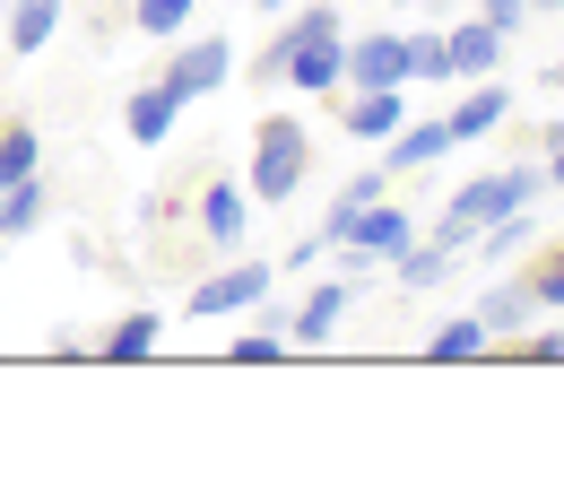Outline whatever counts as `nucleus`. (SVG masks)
Wrapping results in <instances>:
<instances>
[{
    "label": "nucleus",
    "mask_w": 564,
    "mask_h": 504,
    "mask_svg": "<svg viewBox=\"0 0 564 504\" xmlns=\"http://www.w3.org/2000/svg\"><path fill=\"white\" fill-rule=\"evenodd\" d=\"M295 18H304V35H295L279 78L295 96H330L339 105V87H348V18H339V0H304Z\"/></svg>",
    "instance_id": "obj_1"
},
{
    "label": "nucleus",
    "mask_w": 564,
    "mask_h": 504,
    "mask_svg": "<svg viewBox=\"0 0 564 504\" xmlns=\"http://www.w3.org/2000/svg\"><path fill=\"white\" fill-rule=\"evenodd\" d=\"M304 165H313V131H304L295 114H261V131H252V165H243L252 210H286V201L304 192Z\"/></svg>",
    "instance_id": "obj_2"
},
{
    "label": "nucleus",
    "mask_w": 564,
    "mask_h": 504,
    "mask_svg": "<svg viewBox=\"0 0 564 504\" xmlns=\"http://www.w3.org/2000/svg\"><path fill=\"white\" fill-rule=\"evenodd\" d=\"M270 288H279V261H252V253H235L226 270H209L200 288H192V322H235V313H261L270 304Z\"/></svg>",
    "instance_id": "obj_3"
},
{
    "label": "nucleus",
    "mask_w": 564,
    "mask_h": 504,
    "mask_svg": "<svg viewBox=\"0 0 564 504\" xmlns=\"http://www.w3.org/2000/svg\"><path fill=\"white\" fill-rule=\"evenodd\" d=\"M235 62H243V53H235L217 26H200V35H174V53H165V71H156V78H165L183 105H200V96H217V87L235 78Z\"/></svg>",
    "instance_id": "obj_4"
},
{
    "label": "nucleus",
    "mask_w": 564,
    "mask_h": 504,
    "mask_svg": "<svg viewBox=\"0 0 564 504\" xmlns=\"http://www.w3.org/2000/svg\"><path fill=\"white\" fill-rule=\"evenodd\" d=\"M348 304H356V279L339 270V279L304 288V304H286L279 322H286V340H295V348H330V340H339V322H348Z\"/></svg>",
    "instance_id": "obj_5"
},
{
    "label": "nucleus",
    "mask_w": 564,
    "mask_h": 504,
    "mask_svg": "<svg viewBox=\"0 0 564 504\" xmlns=\"http://www.w3.org/2000/svg\"><path fill=\"white\" fill-rule=\"evenodd\" d=\"M348 87H409V26L348 35Z\"/></svg>",
    "instance_id": "obj_6"
},
{
    "label": "nucleus",
    "mask_w": 564,
    "mask_h": 504,
    "mask_svg": "<svg viewBox=\"0 0 564 504\" xmlns=\"http://www.w3.org/2000/svg\"><path fill=\"white\" fill-rule=\"evenodd\" d=\"M200 244H217V253H243L252 244V192L235 174L200 183Z\"/></svg>",
    "instance_id": "obj_7"
},
{
    "label": "nucleus",
    "mask_w": 564,
    "mask_h": 504,
    "mask_svg": "<svg viewBox=\"0 0 564 504\" xmlns=\"http://www.w3.org/2000/svg\"><path fill=\"white\" fill-rule=\"evenodd\" d=\"M503 122H512V87H503V78H460V96H452V114H443L452 148L487 140V131H503Z\"/></svg>",
    "instance_id": "obj_8"
},
{
    "label": "nucleus",
    "mask_w": 564,
    "mask_h": 504,
    "mask_svg": "<svg viewBox=\"0 0 564 504\" xmlns=\"http://www.w3.org/2000/svg\"><path fill=\"white\" fill-rule=\"evenodd\" d=\"M339 244H356V253H373V261L391 270V253H409V244H417V217H409L400 201H391V192H382V201H365V210L348 217V235H339Z\"/></svg>",
    "instance_id": "obj_9"
},
{
    "label": "nucleus",
    "mask_w": 564,
    "mask_h": 504,
    "mask_svg": "<svg viewBox=\"0 0 564 504\" xmlns=\"http://www.w3.org/2000/svg\"><path fill=\"white\" fill-rule=\"evenodd\" d=\"M400 122H409V87H348V105H339V131L365 148H382Z\"/></svg>",
    "instance_id": "obj_10"
},
{
    "label": "nucleus",
    "mask_w": 564,
    "mask_h": 504,
    "mask_svg": "<svg viewBox=\"0 0 564 504\" xmlns=\"http://www.w3.org/2000/svg\"><path fill=\"white\" fill-rule=\"evenodd\" d=\"M469 313L487 322V340H495V348H512V340H521V331H530V322H539L547 304H539V288H530V279H495V288L478 296Z\"/></svg>",
    "instance_id": "obj_11"
},
{
    "label": "nucleus",
    "mask_w": 564,
    "mask_h": 504,
    "mask_svg": "<svg viewBox=\"0 0 564 504\" xmlns=\"http://www.w3.org/2000/svg\"><path fill=\"white\" fill-rule=\"evenodd\" d=\"M174 122H183V96H174L165 78H148V87L122 96V131H131V148H165V140H174Z\"/></svg>",
    "instance_id": "obj_12"
},
{
    "label": "nucleus",
    "mask_w": 564,
    "mask_h": 504,
    "mask_svg": "<svg viewBox=\"0 0 564 504\" xmlns=\"http://www.w3.org/2000/svg\"><path fill=\"white\" fill-rule=\"evenodd\" d=\"M53 35H62V0H9V9H0V44H9L18 62L44 53Z\"/></svg>",
    "instance_id": "obj_13"
},
{
    "label": "nucleus",
    "mask_w": 564,
    "mask_h": 504,
    "mask_svg": "<svg viewBox=\"0 0 564 504\" xmlns=\"http://www.w3.org/2000/svg\"><path fill=\"white\" fill-rule=\"evenodd\" d=\"M156 340H165V313H156V304H131V313L96 340V357L105 365H140V357H156Z\"/></svg>",
    "instance_id": "obj_14"
},
{
    "label": "nucleus",
    "mask_w": 564,
    "mask_h": 504,
    "mask_svg": "<svg viewBox=\"0 0 564 504\" xmlns=\"http://www.w3.org/2000/svg\"><path fill=\"white\" fill-rule=\"evenodd\" d=\"M443 44H452V87H460V78H495V62H503V35H495L487 18L443 26Z\"/></svg>",
    "instance_id": "obj_15"
},
{
    "label": "nucleus",
    "mask_w": 564,
    "mask_h": 504,
    "mask_svg": "<svg viewBox=\"0 0 564 504\" xmlns=\"http://www.w3.org/2000/svg\"><path fill=\"white\" fill-rule=\"evenodd\" d=\"M434 157H452V131H443V122H400V131L382 140V174H417Z\"/></svg>",
    "instance_id": "obj_16"
},
{
    "label": "nucleus",
    "mask_w": 564,
    "mask_h": 504,
    "mask_svg": "<svg viewBox=\"0 0 564 504\" xmlns=\"http://www.w3.org/2000/svg\"><path fill=\"white\" fill-rule=\"evenodd\" d=\"M530 244H539V201H521V210H503L495 226H478L469 253H478V261H521Z\"/></svg>",
    "instance_id": "obj_17"
},
{
    "label": "nucleus",
    "mask_w": 564,
    "mask_h": 504,
    "mask_svg": "<svg viewBox=\"0 0 564 504\" xmlns=\"http://www.w3.org/2000/svg\"><path fill=\"white\" fill-rule=\"evenodd\" d=\"M425 357H434V365H469V357H495V340H487L478 313H452V322L425 331Z\"/></svg>",
    "instance_id": "obj_18"
},
{
    "label": "nucleus",
    "mask_w": 564,
    "mask_h": 504,
    "mask_svg": "<svg viewBox=\"0 0 564 504\" xmlns=\"http://www.w3.org/2000/svg\"><path fill=\"white\" fill-rule=\"evenodd\" d=\"M44 217H53V183H44V174H26V183H9V192H0V244H18V235H35Z\"/></svg>",
    "instance_id": "obj_19"
},
{
    "label": "nucleus",
    "mask_w": 564,
    "mask_h": 504,
    "mask_svg": "<svg viewBox=\"0 0 564 504\" xmlns=\"http://www.w3.org/2000/svg\"><path fill=\"white\" fill-rule=\"evenodd\" d=\"M452 270H460V253H452V244H434V235H417L409 253H391V279H400V288H417V296L443 288Z\"/></svg>",
    "instance_id": "obj_20"
},
{
    "label": "nucleus",
    "mask_w": 564,
    "mask_h": 504,
    "mask_svg": "<svg viewBox=\"0 0 564 504\" xmlns=\"http://www.w3.org/2000/svg\"><path fill=\"white\" fill-rule=\"evenodd\" d=\"M26 174H44V131H35L26 114H9V122H0V192L26 183Z\"/></svg>",
    "instance_id": "obj_21"
},
{
    "label": "nucleus",
    "mask_w": 564,
    "mask_h": 504,
    "mask_svg": "<svg viewBox=\"0 0 564 504\" xmlns=\"http://www.w3.org/2000/svg\"><path fill=\"white\" fill-rule=\"evenodd\" d=\"M192 26H200V0H131V35H148V44H174Z\"/></svg>",
    "instance_id": "obj_22"
},
{
    "label": "nucleus",
    "mask_w": 564,
    "mask_h": 504,
    "mask_svg": "<svg viewBox=\"0 0 564 504\" xmlns=\"http://www.w3.org/2000/svg\"><path fill=\"white\" fill-rule=\"evenodd\" d=\"M382 192H391V174H382V165H356L348 183H339V201H330V217H322V235L339 244V235H348V217L365 210V201H382Z\"/></svg>",
    "instance_id": "obj_23"
},
{
    "label": "nucleus",
    "mask_w": 564,
    "mask_h": 504,
    "mask_svg": "<svg viewBox=\"0 0 564 504\" xmlns=\"http://www.w3.org/2000/svg\"><path fill=\"white\" fill-rule=\"evenodd\" d=\"M409 78H417V87H452V44H443V26H409Z\"/></svg>",
    "instance_id": "obj_24"
},
{
    "label": "nucleus",
    "mask_w": 564,
    "mask_h": 504,
    "mask_svg": "<svg viewBox=\"0 0 564 504\" xmlns=\"http://www.w3.org/2000/svg\"><path fill=\"white\" fill-rule=\"evenodd\" d=\"M295 35H304V18H295V9H286L279 26H270V35H261V53H252V62H235V71H243V78H261V87H270V78L286 71V53H295Z\"/></svg>",
    "instance_id": "obj_25"
},
{
    "label": "nucleus",
    "mask_w": 564,
    "mask_h": 504,
    "mask_svg": "<svg viewBox=\"0 0 564 504\" xmlns=\"http://www.w3.org/2000/svg\"><path fill=\"white\" fill-rule=\"evenodd\" d=\"M279 357H286V322H261L235 340V365H279Z\"/></svg>",
    "instance_id": "obj_26"
},
{
    "label": "nucleus",
    "mask_w": 564,
    "mask_h": 504,
    "mask_svg": "<svg viewBox=\"0 0 564 504\" xmlns=\"http://www.w3.org/2000/svg\"><path fill=\"white\" fill-rule=\"evenodd\" d=\"M530 288H539V304H556V313H564V244H547V253L530 261Z\"/></svg>",
    "instance_id": "obj_27"
},
{
    "label": "nucleus",
    "mask_w": 564,
    "mask_h": 504,
    "mask_svg": "<svg viewBox=\"0 0 564 504\" xmlns=\"http://www.w3.org/2000/svg\"><path fill=\"white\" fill-rule=\"evenodd\" d=\"M478 18H487L495 35H503V44H512V35H521V26H530V0H478Z\"/></svg>",
    "instance_id": "obj_28"
},
{
    "label": "nucleus",
    "mask_w": 564,
    "mask_h": 504,
    "mask_svg": "<svg viewBox=\"0 0 564 504\" xmlns=\"http://www.w3.org/2000/svg\"><path fill=\"white\" fill-rule=\"evenodd\" d=\"M322 253H330V235H304V244H295V253H286L279 270H313V261H322Z\"/></svg>",
    "instance_id": "obj_29"
},
{
    "label": "nucleus",
    "mask_w": 564,
    "mask_h": 504,
    "mask_svg": "<svg viewBox=\"0 0 564 504\" xmlns=\"http://www.w3.org/2000/svg\"><path fill=\"white\" fill-rule=\"evenodd\" d=\"M547 192H564V140L547 148Z\"/></svg>",
    "instance_id": "obj_30"
},
{
    "label": "nucleus",
    "mask_w": 564,
    "mask_h": 504,
    "mask_svg": "<svg viewBox=\"0 0 564 504\" xmlns=\"http://www.w3.org/2000/svg\"><path fill=\"white\" fill-rule=\"evenodd\" d=\"M547 96H564V53H556V62H547Z\"/></svg>",
    "instance_id": "obj_31"
},
{
    "label": "nucleus",
    "mask_w": 564,
    "mask_h": 504,
    "mask_svg": "<svg viewBox=\"0 0 564 504\" xmlns=\"http://www.w3.org/2000/svg\"><path fill=\"white\" fill-rule=\"evenodd\" d=\"M252 9H261V18H286V9H295V0H252Z\"/></svg>",
    "instance_id": "obj_32"
},
{
    "label": "nucleus",
    "mask_w": 564,
    "mask_h": 504,
    "mask_svg": "<svg viewBox=\"0 0 564 504\" xmlns=\"http://www.w3.org/2000/svg\"><path fill=\"white\" fill-rule=\"evenodd\" d=\"M556 9H564V0H530V18H556Z\"/></svg>",
    "instance_id": "obj_33"
},
{
    "label": "nucleus",
    "mask_w": 564,
    "mask_h": 504,
    "mask_svg": "<svg viewBox=\"0 0 564 504\" xmlns=\"http://www.w3.org/2000/svg\"><path fill=\"white\" fill-rule=\"evenodd\" d=\"M391 9H417V0H391Z\"/></svg>",
    "instance_id": "obj_34"
}]
</instances>
